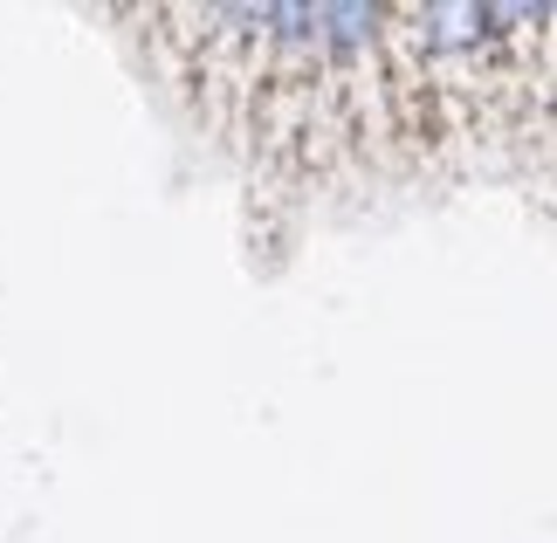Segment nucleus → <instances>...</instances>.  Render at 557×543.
Listing matches in <instances>:
<instances>
[{
    "label": "nucleus",
    "instance_id": "1",
    "mask_svg": "<svg viewBox=\"0 0 557 543\" xmlns=\"http://www.w3.org/2000/svg\"><path fill=\"white\" fill-rule=\"evenodd\" d=\"M379 0H207L138 8V41L186 118L269 186L406 172Z\"/></svg>",
    "mask_w": 557,
    "mask_h": 543
},
{
    "label": "nucleus",
    "instance_id": "2",
    "mask_svg": "<svg viewBox=\"0 0 557 543\" xmlns=\"http://www.w3.org/2000/svg\"><path fill=\"white\" fill-rule=\"evenodd\" d=\"M544 8L488 0H399L385 8V83L406 172L550 132V35Z\"/></svg>",
    "mask_w": 557,
    "mask_h": 543
}]
</instances>
